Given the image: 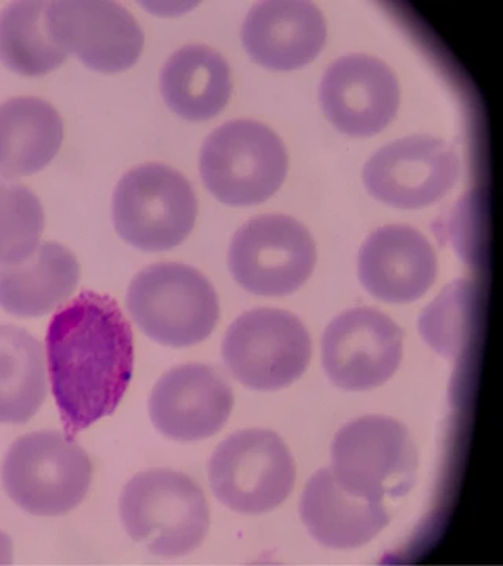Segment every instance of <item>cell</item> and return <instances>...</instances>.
<instances>
[{"instance_id":"8","label":"cell","mask_w":503,"mask_h":566,"mask_svg":"<svg viewBox=\"0 0 503 566\" xmlns=\"http://www.w3.org/2000/svg\"><path fill=\"white\" fill-rule=\"evenodd\" d=\"M210 485L218 501L241 515H263L292 494L296 464L274 431H237L222 441L208 464Z\"/></svg>"},{"instance_id":"22","label":"cell","mask_w":503,"mask_h":566,"mask_svg":"<svg viewBox=\"0 0 503 566\" xmlns=\"http://www.w3.org/2000/svg\"><path fill=\"white\" fill-rule=\"evenodd\" d=\"M43 346L21 327L0 324V423L29 422L46 400Z\"/></svg>"},{"instance_id":"3","label":"cell","mask_w":503,"mask_h":566,"mask_svg":"<svg viewBox=\"0 0 503 566\" xmlns=\"http://www.w3.org/2000/svg\"><path fill=\"white\" fill-rule=\"evenodd\" d=\"M126 307L147 337L170 348L201 344L219 322L214 286L182 263H156L134 275Z\"/></svg>"},{"instance_id":"7","label":"cell","mask_w":503,"mask_h":566,"mask_svg":"<svg viewBox=\"0 0 503 566\" xmlns=\"http://www.w3.org/2000/svg\"><path fill=\"white\" fill-rule=\"evenodd\" d=\"M331 457L338 485L367 501L400 497L416 482V446L408 428L392 417L365 416L346 423Z\"/></svg>"},{"instance_id":"13","label":"cell","mask_w":503,"mask_h":566,"mask_svg":"<svg viewBox=\"0 0 503 566\" xmlns=\"http://www.w3.org/2000/svg\"><path fill=\"white\" fill-rule=\"evenodd\" d=\"M322 359L324 371L340 389H376L400 367L402 331L376 308H349L324 331Z\"/></svg>"},{"instance_id":"26","label":"cell","mask_w":503,"mask_h":566,"mask_svg":"<svg viewBox=\"0 0 503 566\" xmlns=\"http://www.w3.org/2000/svg\"><path fill=\"white\" fill-rule=\"evenodd\" d=\"M13 560V543L10 536L0 532V565H10Z\"/></svg>"},{"instance_id":"15","label":"cell","mask_w":503,"mask_h":566,"mask_svg":"<svg viewBox=\"0 0 503 566\" xmlns=\"http://www.w3.org/2000/svg\"><path fill=\"white\" fill-rule=\"evenodd\" d=\"M319 102L327 120L352 137H371L386 129L400 107V84L390 66L353 54L324 73Z\"/></svg>"},{"instance_id":"14","label":"cell","mask_w":503,"mask_h":566,"mask_svg":"<svg viewBox=\"0 0 503 566\" xmlns=\"http://www.w3.org/2000/svg\"><path fill=\"white\" fill-rule=\"evenodd\" d=\"M233 405L232 387L216 368L185 364L156 382L148 412L164 438L193 442L218 434L229 422Z\"/></svg>"},{"instance_id":"5","label":"cell","mask_w":503,"mask_h":566,"mask_svg":"<svg viewBox=\"0 0 503 566\" xmlns=\"http://www.w3.org/2000/svg\"><path fill=\"white\" fill-rule=\"evenodd\" d=\"M199 203L191 182L174 167L147 163L117 182L112 221L123 241L145 252H164L191 234Z\"/></svg>"},{"instance_id":"18","label":"cell","mask_w":503,"mask_h":566,"mask_svg":"<svg viewBox=\"0 0 503 566\" xmlns=\"http://www.w3.org/2000/svg\"><path fill=\"white\" fill-rule=\"evenodd\" d=\"M302 523L316 543L329 549H357L389 526L384 502L367 501L343 490L333 471L322 469L302 493Z\"/></svg>"},{"instance_id":"9","label":"cell","mask_w":503,"mask_h":566,"mask_svg":"<svg viewBox=\"0 0 503 566\" xmlns=\"http://www.w3.org/2000/svg\"><path fill=\"white\" fill-rule=\"evenodd\" d=\"M222 359L233 378L248 389H285L311 364V334L292 312L253 308L238 316L227 329Z\"/></svg>"},{"instance_id":"25","label":"cell","mask_w":503,"mask_h":566,"mask_svg":"<svg viewBox=\"0 0 503 566\" xmlns=\"http://www.w3.org/2000/svg\"><path fill=\"white\" fill-rule=\"evenodd\" d=\"M44 211L31 189L0 180V266L28 260L39 249Z\"/></svg>"},{"instance_id":"2","label":"cell","mask_w":503,"mask_h":566,"mask_svg":"<svg viewBox=\"0 0 503 566\" xmlns=\"http://www.w3.org/2000/svg\"><path fill=\"white\" fill-rule=\"evenodd\" d=\"M120 517L126 534L155 556L181 557L207 538L210 505L191 476L151 469L123 488Z\"/></svg>"},{"instance_id":"6","label":"cell","mask_w":503,"mask_h":566,"mask_svg":"<svg viewBox=\"0 0 503 566\" xmlns=\"http://www.w3.org/2000/svg\"><path fill=\"white\" fill-rule=\"evenodd\" d=\"M199 167L203 185L219 202L251 207L266 202L282 188L289 153L263 123L233 120L207 137Z\"/></svg>"},{"instance_id":"4","label":"cell","mask_w":503,"mask_h":566,"mask_svg":"<svg viewBox=\"0 0 503 566\" xmlns=\"http://www.w3.org/2000/svg\"><path fill=\"white\" fill-rule=\"evenodd\" d=\"M92 475L87 452L59 431L22 436L2 464L7 494L35 516H62L76 509L91 490Z\"/></svg>"},{"instance_id":"21","label":"cell","mask_w":503,"mask_h":566,"mask_svg":"<svg viewBox=\"0 0 503 566\" xmlns=\"http://www.w3.org/2000/svg\"><path fill=\"white\" fill-rule=\"evenodd\" d=\"M63 120L51 103L20 96L0 104V175L29 177L57 156Z\"/></svg>"},{"instance_id":"12","label":"cell","mask_w":503,"mask_h":566,"mask_svg":"<svg viewBox=\"0 0 503 566\" xmlns=\"http://www.w3.org/2000/svg\"><path fill=\"white\" fill-rule=\"evenodd\" d=\"M46 25L52 41L87 69L114 74L132 69L144 51L139 22L125 7L103 0H61L48 3Z\"/></svg>"},{"instance_id":"19","label":"cell","mask_w":503,"mask_h":566,"mask_svg":"<svg viewBox=\"0 0 503 566\" xmlns=\"http://www.w3.org/2000/svg\"><path fill=\"white\" fill-rule=\"evenodd\" d=\"M80 277V263L69 248L41 243L24 262L0 266V307L21 318L50 314L70 300Z\"/></svg>"},{"instance_id":"23","label":"cell","mask_w":503,"mask_h":566,"mask_svg":"<svg viewBox=\"0 0 503 566\" xmlns=\"http://www.w3.org/2000/svg\"><path fill=\"white\" fill-rule=\"evenodd\" d=\"M46 2L11 3L0 13V62L22 76H43L65 62L46 25Z\"/></svg>"},{"instance_id":"16","label":"cell","mask_w":503,"mask_h":566,"mask_svg":"<svg viewBox=\"0 0 503 566\" xmlns=\"http://www.w3.org/2000/svg\"><path fill=\"white\" fill-rule=\"evenodd\" d=\"M360 283L376 300L408 304L420 300L438 277L430 241L409 226L381 227L365 240L357 260Z\"/></svg>"},{"instance_id":"24","label":"cell","mask_w":503,"mask_h":566,"mask_svg":"<svg viewBox=\"0 0 503 566\" xmlns=\"http://www.w3.org/2000/svg\"><path fill=\"white\" fill-rule=\"evenodd\" d=\"M475 304L471 281L449 283L420 315L419 331L427 345L447 359H461L471 345Z\"/></svg>"},{"instance_id":"20","label":"cell","mask_w":503,"mask_h":566,"mask_svg":"<svg viewBox=\"0 0 503 566\" xmlns=\"http://www.w3.org/2000/svg\"><path fill=\"white\" fill-rule=\"evenodd\" d=\"M232 87L229 63L205 44L181 48L163 66L164 102L188 122H207L221 114L230 102Z\"/></svg>"},{"instance_id":"11","label":"cell","mask_w":503,"mask_h":566,"mask_svg":"<svg viewBox=\"0 0 503 566\" xmlns=\"http://www.w3.org/2000/svg\"><path fill=\"white\" fill-rule=\"evenodd\" d=\"M460 175L457 151L438 137L417 134L387 144L365 164L373 199L397 210H422L441 200Z\"/></svg>"},{"instance_id":"1","label":"cell","mask_w":503,"mask_h":566,"mask_svg":"<svg viewBox=\"0 0 503 566\" xmlns=\"http://www.w3.org/2000/svg\"><path fill=\"white\" fill-rule=\"evenodd\" d=\"M46 364L69 438L114 415L134 371L133 331L118 304L84 292L63 305L48 326Z\"/></svg>"},{"instance_id":"17","label":"cell","mask_w":503,"mask_h":566,"mask_svg":"<svg viewBox=\"0 0 503 566\" xmlns=\"http://www.w3.org/2000/svg\"><path fill=\"white\" fill-rule=\"evenodd\" d=\"M326 21L318 7L300 0H270L245 17L241 40L253 62L274 71L302 69L322 52Z\"/></svg>"},{"instance_id":"10","label":"cell","mask_w":503,"mask_h":566,"mask_svg":"<svg viewBox=\"0 0 503 566\" xmlns=\"http://www.w3.org/2000/svg\"><path fill=\"white\" fill-rule=\"evenodd\" d=\"M316 264L311 232L285 214L256 216L234 233L229 268L234 281L256 296L282 297L300 290Z\"/></svg>"}]
</instances>
